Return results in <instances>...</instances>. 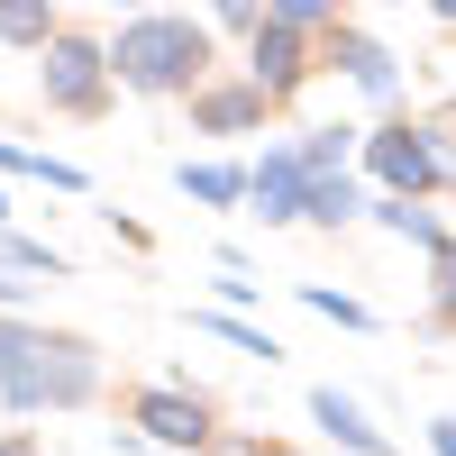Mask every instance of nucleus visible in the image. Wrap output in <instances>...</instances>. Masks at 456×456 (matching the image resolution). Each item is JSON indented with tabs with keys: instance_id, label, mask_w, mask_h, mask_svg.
Returning a JSON list of instances; mask_svg holds the SVG:
<instances>
[{
	"instance_id": "12",
	"label": "nucleus",
	"mask_w": 456,
	"mask_h": 456,
	"mask_svg": "<svg viewBox=\"0 0 456 456\" xmlns=\"http://www.w3.org/2000/svg\"><path fill=\"white\" fill-rule=\"evenodd\" d=\"M256 110H265V92L247 83V92H210V101H201V119H210V128H247Z\"/></svg>"
},
{
	"instance_id": "3",
	"label": "nucleus",
	"mask_w": 456,
	"mask_h": 456,
	"mask_svg": "<svg viewBox=\"0 0 456 456\" xmlns=\"http://www.w3.org/2000/svg\"><path fill=\"white\" fill-rule=\"evenodd\" d=\"M256 219H311V165H301V146H274L256 165Z\"/></svg>"
},
{
	"instance_id": "11",
	"label": "nucleus",
	"mask_w": 456,
	"mask_h": 456,
	"mask_svg": "<svg viewBox=\"0 0 456 456\" xmlns=\"http://www.w3.org/2000/svg\"><path fill=\"white\" fill-rule=\"evenodd\" d=\"M201 329H210V338H228V347H238V356H265V365L283 356V347H274V338H265V329H247V320H228V311H201Z\"/></svg>"
},
{
	"instance_id": "17",
	"label": "nucleus",
	"mask_w": 456,
	"mask_h": 456,
	"mask_svg": "<svg viewBox=\"0 0 456 456\" xmlns=\"http://www.w3.org/2000/svg\"><path fill=\"white\" fill-rule=\"evenodd\" d=\"M311 311H320V320H338V329H365L356 301H338V292H320V283H311Z\"/></svg>"
},
{
	"instance_id": "10",
	"label": "nucleus",
	"mask_w": 456,
	"mask_h": 456,
	"mask_svg": "<svg viewBox=\"0 0 456 456\" xmlns=\"http://www.w3.org/2000/svg\"><path fill=\"white\" fill-rule=\"evenodd\" d=\"M192 201H238V192H256V174H228V165H183L174 174Z\"/></svg>"
},
{
	"instance_id": "14",
	"label": "nucleus",
	"mask_w": 456,
	"mask_h": 456,
	"mask_svg": "<svg viewBox=\"0 0 456 456\" xmlns=\"http://www.w3.org/2000/svg\"><path fill=\"white\" fill-rule=\"evenodd\" d=\"M311 219H320V228L356 219V183H347V174H338V183H311Z\"/></svg>"
},
{
	"instance_id": "2",
	"label": "nucleus",
	"mask_w": 456,
	"mask_h": 456,
	"mask_svg": "<svg viewBox=\"0 0 456 456\" xmlns=\"http://www.w3.org/2000/svg\"><path fill=\"white\" fill-rule=\"evenodd\" d=\"M0 393H10L19 411H37V402H83L92 393V347H83V338H46V356H37L19 384H0Z\"/></svg>"
},
{
	"instance_id": "4",
	"label": "nucleus",
	"mask_w": 456,
	"mask_h": 456,
	"mask_svg": "<svg viewBox=\"0 0 456 456\" xmlns=\"http://www.w3.org/2000/svg\"><path fill=\"white\" fill-rule=\"evenodd\" d=\"M101 73H110V55H92V46H64L46 55V101L55 110H101Z\"/></svg>"
},
{
	"instance_id": "16",
	"label": "nucleus",
	"mask_w": 456,
	"mask_h": 456,
	"mask_svg": "<svg viewBox=\"0 0 456 456\" xmlns=\"http://www.w3.org/2000/svg\"><path fill=\"white\" fill-rule=\"evenodd\" d=\"M0 37H19V46H37V37H55L46 10H0Z\"/></svg>"
},
{
	"instance_id": "1",
	"label": "nucleus",
	"mask_w": 456,
	"mask_h": 456,
	"mask_svg": "<svg viewBox=\"0 0 456 456\" xmlns=\"http://www.w3.org/2000/svg\"><path fill=\"white\" fill-rule=\"evenodd\" d=\"M201 55H210V37L192 19H128L119 46H110V73L137 83V92H183L201 73Z\"/></svg>"
},
{
	"instance_id": "18",
	"label": "nucleus",
	"mask_w": 456,
	"mask_h": 456,
	"mask_svg": "<svg viewBox=\"0 0 456 456\" xmlns=\"http://www.w3.org/2000/svg\"><path fill=\"white\" fill-rule=\"evenodd\" d=\"M438 301H447V311H456V238L438 247Z\"/></svg>"
},
{
	"instance_id": "13",
	"label": "nucleus",
	"mask_w": 456,
	"mask_h": 456,
	"mask_svg": "<svg viewBox=\"0 0 456 456\" xmlns=\"http://www.w3.org/2000/svg\"><path fill=\"white\" fill-rule=\"evenodd\" d=\"M28 356H46V338H28L19 320H0V384H19V374H28Z\"/></svg>"
},
{
	"instance_id": "7",
	"label": "nucleus",
	"mask_w": 456,
	"mask_h": 456,
	"mask_svg": "<svg viewBox=\"0 0 456 456\" xmlns=\"http://www.w3.org/2000/svg\"><path fill=\"white\" fill-rule=\"evenodd\" d=\"M311 420H320L338 447H356V456H384V429H374V420H365V411H356L347 393H338V384H320V393H311Z\"/></svg>"
},
{
	"instance_id": "21",
	"label": "nucleus",
	"mask_w": 456,
	"mask_h": 456,
	"mask_svg": "<svg viewBox=\"0 0 456 456\" xmlns=\"http://www.w3.org/2000/svg\"><path fill=\"white\" fill-rule=\"evenodd\" d=\"M0 456H19V447H0Z\"/></svg>"
},
{
	"instance_id": "6",
	"label": "nucleus",
	"mask_w": 456,
	"mask_h": 456,
	"mask_svg": "<svg viewBox=\"0 0 456 456\" xmlns=\"http://www.w3.org/2000/svg\"><path fill=\"white\" fill-rule=\"evenodd\" d=\"M137 429H156L165 447H201V438H210V429H201V402L174 393V384H156V393L137 402Z\"/></svg>"
},
{
	"instance_id": "19",
	"label": "nucleus",
	"mask_w": 456,
	"mask_h": 456,
	"mask_svg": "<svg viewBox=\"0 0 456 456\" xmlns=\"http://www.w3.org/2000/svg\"><path fill=\"white\" fill-rule=\"evenodd\" d=\"M429 447H438V456H456V420H429Z\"/></svg>"
},
{
	"instance_id": "8",
	"label": "nucleus",
	"mask_w": 456,
	"mask_h": 456,
	"mask_svg": "<svg viewBox=\"0 0 456 456\" xmlns=\"http://www.w3.org/2000/svg\"><path fill=\"white\" fill-rule=\"evenodd\" d=\"M301 73H311V64H301V28L265 19L256 28V92H283V83H301Z\"/></svg>"
},
{
	"instance_id": "20",
	"label": "nucleus",
	"mask_w": 456,
	"mask_h": 456,
	"mask_svg": "<svg viewBox=\"0 0 456 456\" xmlns=\"http://www.w3.org/2000/svg\"><path fill=\"white\" fill-rule=\"evenodd\" d=\"M28 301V283H10V265H0V311H19Z\"/></svg>"
},
{
	"instance_id": "5",
	"label": "nucleus",
	"mask_w": 456,
	"mask_h": 456,
	"mask_svg": "<svg viewBox=\"0 0 456 456\" xmlns=\"http://www.w3.org/2000/svg\"><path fill=\"white\" fill-rule=\"evenodd\" d=\"M374 174H384L393 192H420V183H438V146L420 128H384L374 137Z\"/></svg>"
},
{
	"instance_id": "9",
	"label": "nucleus",
	"mask_w": 456,
	"mask_h": 456,
	"mask_svg": "<svg viewBox=\"0 0 456 456\" xmlns=\"http://www.w3.org/2000/svg\"><path fill=\"white\" fill-rule=\"evenodd\" d=\"M338 64H347V73H356V92H374V101L402 83V64L374 46V37H356V28H338Z\"/></svg>"
},
{
	"instance_id": "15",
	"label": "nucleus",
	"mask_w": 456,
	"mask_h": 456,
	"mask_svg": "<svg viewBox=\"0 0 456 456\" xmlns=\"http://www.w3.org/2000/svg\"><path fill=\"white\" fill-rule=\"evenodd\" d=\"M374 219H384L393 238H420V247H447V238H438V219H429V210H411V201H384Z\"/></svg>"
}]
</instances>
